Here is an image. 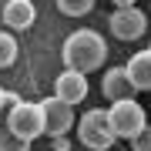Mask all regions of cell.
<instances>
[{"mask_svg": "<svg viewBox=\"0 0 151 151\" xmlns=\"http://www.w3.org/2000/svg\"><path fill=\"white\" fill-rule=\"evenodd\" d=\"M60 57H64V67L91 74V70L104 67V60H108V40H104L97 30H87V27L84 30H74L64 40Z\"/></svg>", "mask_w": 151, "mask_h": 151, "instance_id": "obj_1", "label": "cell"}, {"mask_svg": "<svg viewBox=\"0 0 151 151\" xmlns=\"http://www.w3.org/2000/svg\"><path fill=\"white\" fill-rule=\"evenodd\" d=\"M77 141L87 151H108L118 141L108 121V108H91L84 118H77Z\"/></svg>", "mask_w": 151, "mask_h": 151, "instance_id": "obj_2", "label": "cell"}, {"mask_svg": "<svg viewBox=\"0 0 151 151\" xmlns=\"http://www.w3.org/2000/svg\"><path fill=\"white\" fill-rule=\"evenodd\" d=\"M108 121H111L114 138L131 141V138H134L138 131L148 124V114H145V108H141L134 97H121V101H111V108H108Z\"/></svg>", "mask_w": 151, "mask_h": 151, "instance_id": "obj_3", "label": "cell"}, {"mask_svg": "<svg viewBox=\"0 0 151 151\" xmlns=\"http://www.w3.org/2000/svg\"><path fill=\"white\" fill-rule=\"evenodd\" d=\"M4 124L14 131V134H20L24 141H30V145H34V141L44 134V111H40V104L24 101V97H20V101L14 104V111L7 114Z\"/></svg>", "mask_w": 151, "mask_h": 151, "instance_id": "obj_4", "label": "cell"}, {"mask_svg": "<svg viewBox=\"0 0 151 151\" xmlns=\"http://www.w3.org/2000/svg\"><path fill=\"white\" fill-rule=\"evenodd\" d=\"M108 27L114 34V40H138L148 30V14L138 4L131 7H114V14L108 17Z\"/></svg>", "mask_w": 151, "mask_h": 151, "instance_id": "obj_5", "label": "cell"}, {"mask_svg": "<svg viewBox=\"0 0 151 151\" xmlns=\"http://www.w3.org/2000/svg\"><path fill=\"white\" fill-rule=\"evenodd\" d=\"M40 111H44V134H50V138L67 134V131L77 124L74 104H67L64 97H57V94L44 97V101H40Z\"/></svg>", "mask_w": 151, "mask_h": 151, "instance_id": "obj_6", "label": "cell"}, {"mask_svg": "<svg viewBox=\"0 0 151 151\" xmlns=\"http://www.w3.org/2000/svg\"><path fill=\"white\" fill-rule=\"evenodd\" d=\"M54 94L64 97L67 104H81L84 97H87V74H84V70L64 67V70L57 74V81H54Z\"/></svg>", "mask_w": 151, "mask_h": 151, "instance_id": "obj_7", "label": "cell"}, {"mask_svg": "<svg viewBox=\"0 0 151 151\" xmlns=\"http://www.w3.org/2000/svg\"><path fill=\"white\" fill-rule=\"evenodd\" d=\"M101 94L108 101H121V97H134V84L128 77V67H108L101 77Z\"/></svg>", "mask_w": 151, "mask_h": 151, "instance_id": "obj_8", "label": "cell"}, {"mask_svg": "<svg viewBox=\"0 0 151 151\" xmlns=\"http://www.w3.org/2000/svg\"><path fill=\"white\" fill-rule=\"evenodd\" d=\"M0 17H4L7 30H27L37 20V7H34V0H7Z\"/></svg>", "mask_w": 151, "mask_h": 151, "instance_id": "obj_9", "label": "cell"}, {"mask_svg": "<svg viewBox=\"0 0 151 151\" xmlns=\"http://www.w3.org/2000/svg\"><path fill=\"white\" fill-rule=\"evenodd\" d=\"M124 67H128V77L134 84V91H151V47L138 50Z\"/></svg>", "mask_w": 151, "mask_h": 151, "instance_id": "obj_10", "label": "cell"}, {"mask_svg": "<svg viewBox=\"0 0 151 151\" xmlns=\"http://www.w3.org/2000/svg\"><path fill=\"white\" fill-rule=\"evenodd\" d=\"M17 54H20V44H17L14 30H0V70L10 67L17 60Z\"/></svg>", "mask_w": 151, "mask_h": 151, "instance_id": "obj_11", "label": "cell"}, {"mask_svg": "<svg viewBox=\"0 0 151 151\" xmlns=\"http://www.w3.org/2000/svg\"><path fill=\"white\" fill-rule=\"evenodd\" d=\"M0 151H30V141H24L20 134H14L10 128H0Z\"/></svg>", "mask_w": 151, "mask_h": 151, "instance_id": "obj_12", "label": "cell"}, {"mask_svg": "<svg viewBox=\"0 0 151 151\" xmlns=\"http://www.w3.org/2000/svg\"><path fill=\"white\" fill-rule=\"evenodd\" d=\"M57 7L64 17H84L94 10V0H57Z\"/></svg>", "mask_w": 151, "mask_h": 151, "instance_id": "obj_13", "label": "cell"}, {"mask_svg": "<svg viewBox=\"0 0 151 151\" xmlns=\"http://www.w3.org/2000/svg\"><path fill=\"white\" fill-rule=\"evenodd\" d=\"M131 151H151V124H145V128L131 138Z\"/></svg>", "mask_w": 151, "mask_h": 151, "instance_id": "obj_14", "label": "cell"}, {"mask_svg": "<svg viewBox=\"0 0 151 151\" xmlns=\"http://www.w3.org/2000/svg\"><path fill=\"white\" fill-rule=\"evenodd\" d=\"M20 101V94H14V91H4V101H0V121H7V114L14 111V104Z\"/></svg>", "mask_w": 151, "mask_h": 151, "instance_id": "obj_15", "label": "cell"}, {"mask_svg": "<svg viewBox=\"0 0 151 151\" xmlns=\"http://www.w3.org/2000/svg\"><path fill=\"white\" fill-rule=\"evenodd\" d=\"M50 148H54V151H70V141H67V134L50 138Z\"/></svg>", "mask_w": 151, "mask_h": 151, "instance_id": "obj_16", "label": "cell"}, {"mask_svg": "<svg viewBox=\"0 0 151 151\" xmlns=\"http://www.w3.org/2000/svg\"><path fill=\"white\" fill-rule=\"evenodd\" d=\"M114 7H131V4H138V0H111Z\"/></svg>", "mask_w": 151, "mask_h": 151, "instance_id": "obj_17", "label": "cell"}, {"mask_svg": "<svg viewBox=\"0 0 151 151\" xmlns=\"http://www.w3.org/2000/svg\"><path fill=\"white\" fill-rule=\"evenodd\" d=\"M0 101H4V87H0Z\"/></svg>", "mask_w": 151, "mask_h": 151, "instance_id": "obj_18", "label": "cell"}]
</instances>
